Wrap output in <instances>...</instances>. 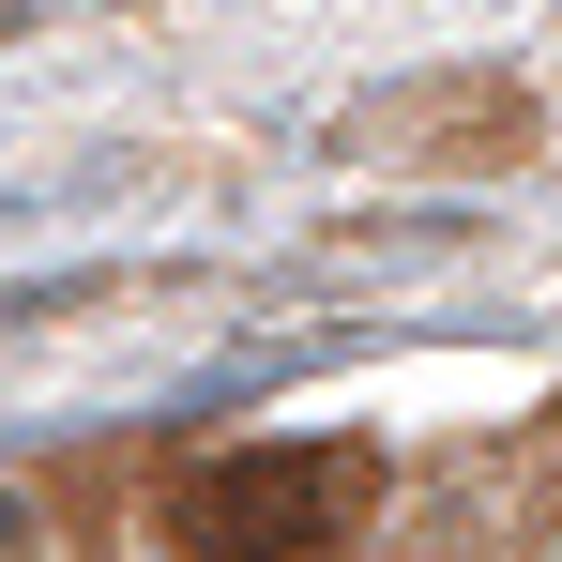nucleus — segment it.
<instances>
[{
	"label": "nucleus",
	"mask_w": 562,
	"mask_h": 562,
	"mask_svg": "<svg viewBox=\"0 0 562 562\" xmlns=\"http://www.w3.org/2000/svg\"><path fill=\"white\" fill-rule=\"evenodd\" d=\"M15 15H31V0H0V31H15Z\"/></svg>",
	"instance_id": "f03ea898"
},
{
	"label": "nucleus",
	"mask_w": 562,
	"mask_h": 562,
	"mask_svg": "<svg viewBox=\"0 0 562 562\" xmlns=\"http://www.w3.org/2000/svg\"><path fill=\"white\" fill-rule=\"evenodd\" d=\"M350 517H366V457L350 441H259V457H213L183 486L198 562H319Z\"/></svg>",
	"instance_id": "f257e3e1"
}]
</instances>
